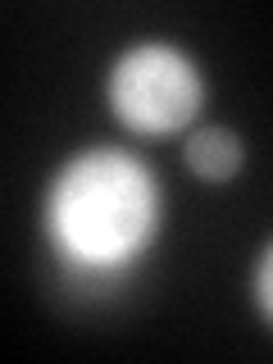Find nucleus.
<instances>
[{
	"label": "nucleus",
	"instance_id": "nucleus-1",
	"mask_svg": "<svg viewBox=\"0 0 273 364\" xmlns=\"http://www.w3.org/2000/svg\"><path fill=\"white\" fill-rule=\"evenodd\" d=\"M46 237L60 264L82 282H119L164 223L159 182L123 146H82L46 187Z\"/></svg>",
	"mask_w": 273,
	"mask_h": 364
},
{
	"label": "nucleus",
	"instance_id": "nucleus-2",
	"mask_svg": "<svg viewBox=\"0 0 273 364\" xmlns=\"http://www.w3.org/2000/svg\"><path fill=\"white\" fill-rule=\"evenodd\" d=\"M105 100L128 132H182L205 109V73L173 41H136L109 64Z\"/></svg>",
	"mask_w": 273,
	"mask_h": 364
},
{
	"label": "nucleus",
	"instance_id": "nucleus-3",
	"mask_svg": "<svg viewBox=\"0 0 273 364\" xmlns=\"http://www.w3.org/2000/svg\"><path fill=\"white\" fill-rule=\"evenodd\" d=\"M182 159H187V168L196 173L200 182H232L242 173L246 164V141L237 136L232 128H219V123H210V128H196L187 136V146H182Z\"/></svg>",
	"mask_w": 273,
	"mask_h": 364
},
{
	"label": "nucleus",
	"instance_id": "nucleus-4",
	"mask_svg": "<svg viewBox=\"0 0 273 364\" xmlns=\"http://www.w3.org/2000/svg\"><path fill=\"white\" fill-rule=\"evenodd\" d=\"M250 296H255L259 314L273 323V242L259 250V259H255V273H250Z\"/></svg>",
	"mask_w": 273,
	"mask_h": 364
}]
</instances>
